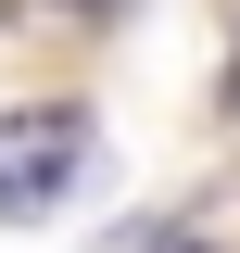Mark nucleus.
I'll return each mask as SVG.
<instances>
[{
    "instance_id": "nucleus-3",
    "label": "nucleus",
    "mask_w": 240,
    "mask_h": 253,
    "mask_svg": "<svg viewBox=\"0 0 240 253\" xmlns=\"http://www.w3.org/2000/svg\"><path fill=\"white\" fill-rule=\"evenodd\" d=\"M89 13H101V0H89Z\"/></svg>"
},
{
    "instance_id": "nucleus-1",
    "label": "nucleus",
    "mask_w": 240,
    "mask_h": 253,
    "mask_svg": "<svg viewBox=\"0 0 240 253\" xmlns=\"http://www.w3.org/2000/svg\"><path fill=\"white\" fill-rule=\"evenodd\" d=\"M76 177H89V114H63V101L0 114V215H51Z\"/></svg>"
},
{
    "instance_id": "nucleus-2",
    "label": "nucleus",
    "mask_w": 240,
    "mask_h": 253,
    "mask_svg": "<svg viewBox=\"0 0 240 253\" xmlns=\"http://www.w3.org/2000/svg\"><path fill=\"white\" fill-rule=\"evenodd\" d=\"M152 253H215V241H190V228H177V241H152Z\"/></svg>"
}]
</instances>
